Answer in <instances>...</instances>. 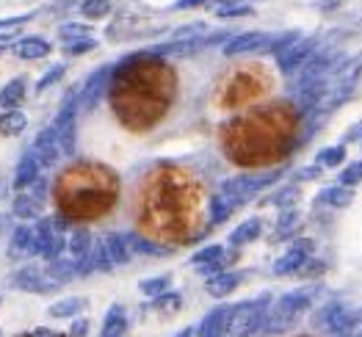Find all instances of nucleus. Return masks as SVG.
Instances as JSON below:
<instances>
[{"mask_svg":"<svg viewBox=\"0 0 362 337\" xmlns=\"http://www.w3.org/2000/svg\"><path fill=\"white\" fill-rule=\"evenodd\" d=\"M318 296V285H307L299 290H291L285 296H279L269 309V321H266V335H279L285 329H291L296 324V318L307 312Z\"/></svg>","mask_w":362,"mask_h":337,"instance_id":"f257e3e1","label":"nucleus"},{"mask_svg":"<svg viewBox=\"0 0 362 337\" xmlns=\"http://www.w3.org/2000/svg\"><path fill=\"white\" fill-rule=\"evenodd\" d=\"M269 309H272V299L269 296H257L255 302L235 305V315H233V324H230V335L233 337L266 335Z\"/></svg>","mask_w":362,"mask_h":337,"instance_id":"f03ea898","label":"nucleus"},{"mask_svg":"<svg viewBox=\"0 0 362 337\" xmlns=\"http://www.w3.org/2000/svg\"><path fill=\"white\" fill-rule=\"evenodd\" d=\"M64 249H66V224L59 215L42 218L36 224V254H42L50 263V260L61 257Z\"/></svg>","mask_w":362,"mask_h":337,"instance_id":"7ed1b4c3","label":"nucleus"},{"mask_svg":"<svg viewBox=\"0 0 362 337\" xmlns=\"http://www.w3.org/2000/svg\"><path fill=\"white\" fill-rule=\"evenodd\" d=\"M276 177H279V172H274V175H241V177L224 180L218 191H221L227 199H233L235 205H241L243 199H249V196L260 194L263 188H269V185L276 183Z\"/></svg>","mask_w":362,"mask_h":337,"instance_id":"20e7f679","label":"nucleus"},{"mask_svg":"<svg viewBox=\"0 0 362 337\" xmlns=\"http://www.w3.org/2000/svg\"><path fill=\"white\" fill-rule=\"evenodd\" d=\"M78 94L66 97L64 105H61L59 117L53 122V130H56V138H59L61 155H72L75 153V127H78Z\"/></svg>","mask_w":362,"mask_h":337,"instance_id":"39448f33","label":"nucleus"},{"mask_svg":"<svg viewBox=\"0 0 362 337\" xmlns=\"http://www.w3.org/2000/svg\"><path fill=\"white\" fill-rule=\"evenodd\" d=\"M318 50V39L315 36H296L293 42H288L282 50H276V64L285 75L296 72L313 53Z\"/></svg>","mask_w":362,"mask_h":337,"instance_id":"423d86ee","label":"nucleus"},{"mask_svg":"<svg viewBox=\"0 0 362 337\" xmlns=\"http://www.w3.org/2000/svg\"><path fill=\"white\" fill-rule=\"evenodd\" d=\"M11 285H14L17 290H28V293H50V290H59L61 279H56L50 271L20 268L17 274L11 276Z\"/></svg>","mask_w":362,"mask_h":337,"instance_id":"0eeeda50","label":"nucleus"},{"mask_svg":"<svg viewBox=\"0 0 362 337\" xmlns=\"http://www.w3.org/2000/svg\"><path fill=\"white\" fill-rule=\"evenodd\" d=\"M310 254H313V241L310 238H302L296 244L291 246L276 263H274V274L276 276H288V274H296L302 271L304 263H310Z\"/></svg>","mask_w":362,"mask_h":337,"instance_id":"6e6552de","label":"nucleus"},{"mask_svg":"<svg viewBox=\"0 0 362 337\" xmlns=\"http://www.w3.org/2000/svg\"><path fill=\"white\" fill-rule=\"evenodd\" d=\"M45 208V180L39 177L36 183H30L17 199H14V215L17 218H39Z\"/></svg>","mask_w":362,"mask_h":337,"instance_id":"1a4fd4ad","label":"nucleus"},{"mask_svg":"<svg viewBox=\"0 0 362 337\" xmlns=\"http://www.w3.org/2000/svg\"><path fill=\"white\" fill-rule=\"evenodd\" d=\"M235 254L230 252H224V246L213 244V246H205V249H199L194 257H191V266L199 271V274H218V271H227V260H233Z\"/></svg>","mask_w":362,"mask_h":337,"instance_id":"9d476101","label":"nucleus"},{"mask_svg":"<svg viewBox=\"0 0 362 337\" xmlns=\"http://www.w3.org/2000/svg\"><path fill=\"white\" fill-rule=\"evenodd\" d=\"M233 315H235V305L216 307V309H211V312L202 318V324H199L197 335L199 337H224L227 332H230Z\"/></svg>","mask_w":362,"mask_h":337,"instance_id":"9b49d317","label":"nucleus"},{"mask_svg":"<svg viewBox=\"0 0 362 337\" xmlns=\"http://www.w3.org/2000/svg\"><path fill=\"white\" fill-rule=\"evenodd\" d=\"M30 153L36 155V160L42 163V169H50V166L59 160V158H61V147H59V138H56V130H53V124H50V127H45V130L36 136V141H33Z\"/></svg>","mask_w":362,"mask_h":337,"instance_id":"f8f14e48","label":"nucleus"},{"mask_svg":"<svg viewBox=\"0 0 362 337\" xmlns=\"http://www.w3.org/2000/svg\"><path fill=\"white\" fill-rule=\"evenodd\" d=\"M100 244L105 249L111 266H124V263L136 254V235H117V232H111V235H105Z\"/></svg>","mask_w":362,"mask_h":337,"instance_id":"ddd939ff","label":"nucleus"},{"mask_svg":"<svg viewBox=\"0 0 362 337\" xmlns=\"http://www.w3.org/2000/svg\"><path fill=\"white\" fill-rule=\"evenodd\" d=\"M108 81H111V66H100L94 75H89V81H86L83 89L78 92V105H81V108H94L97 100H100V94H103V89L108 86Z\"/></svg>","mask_w":362,"mask_h":337,"instance_id":"4468645a","label":"nucleus"},{"mask_svg":"<svg viewBox=\"0 0 362 337\" xmlns=\"http://www.w3.org/2000/svg\"><path fill=\"white\" fill-rule=\"evenodd\" d=\"M269 42V33L263 31H249L238 33V36H230L224 42V56H241V53H252V50H263Z\"/></svg>","mask_w":362,"mask_h":337,"instance_id":"2eb2a0df","label":"nucleus"},{"mask_svg":"<svg viewBox=\"0 0 362 337\" xmlns=\"http://www.w3.org/2000/svg\"><path fill=\"white\" fill-rule=\"evenodd\" d=\"M243 276H246L243 271H218V274H211L208 282H205V290L213 299H224V296H230L241 285Z\"/></svg>","mask_w":362,"mask_h":337,"instance_id":"dca6fc26","label":"nucleus"},{"mask_svg":"<svg viewBox=\"0 0 362 337\" xmlns=\"http://www.w3.org/2000/svg\"><path fill=\"white\" fill-rule=\"evenodd\" d=\"M91 244H94V241H91V232L83 230V227H78V230H72V232L66 235V252H69V260L78 263V274H81V263L86 260Z\"/></svg>","mask_w":362,"mask_h":337,"instance_id":"f3484780","label":"nucleus"},{"mask_svg":"<svg viewBox=\"0 0 362 337\" xmlns=\"http://www.w3.org/2000/svg\"><path fill=\"white\" fill-rule=\"evenodd\" d=\"M50 42L47 39H42V36H25V39H20L17 45H14V53L23 59V61H36V59H45V56H50Z\"/></svg>","mask_w":362,"mask_h":337,"instance_id":"a211bd4d","label":"nucleus"},{"mask_svg":"<svg viewBox=\"0 0 362 337\" xmlns=\"http://www.w3.org/2000/svg\"><path fill=\"white\" fill-rule=\"evenodd\" d=\"M39 172H42V163L36 160V155L25 153L23 155V160L17 163V172H14V188L17 191H25L30 183H36L39 180Z\"/></svg>","mask_w":362,"mask_h":337,"instance_id":"6ab92c4d","label":"nucleus"},{"mask_svg":"<svg viewBox=\"0 0 362 337\" xmlns=\"http://www.w3.org/2000/svg\"><path fill=\"white\" fill-rule=\"evenodd\" d=\"M343 309H346V305H340V302L324 305L313 315V329H321V332H327V335H334V326H337Z\"/></svg>","mask_w":362,"mask_h":337,"instance_id":"aec40b11","label":"nucleus"},{"mask_svg":"<svg viewBox=\"0 0 362 337\" xmlns=\"http://www.w3.org/2000/svg\"><path fill=\"white\" fill-rule=\"evenodd\" d=\"M124 332H127V312L122 305H114L105 312L100 337H124Z\"/></svg>","mask_w":362,"mask_h":337,"instance_id":"412c9836","label":"nucleus"},{"mask_svg":"<svg viewBox=\"0 0 362 337\" xmlns=\"http://www.w3.org/2000/svg\"><path fill=\"white\" fill-rule=\"evenodd\" d=\"M11 252L14 254H23V257L36 254V227H30V224L17 227L14 235H11Z\"/></svg>","mask_w":362,"mask_h":337,"instance_id":"4be33fe9","label":"nucleus"},{"mask_svg":"<svg viewBox=\"0 0 362 337\" xmlns=\"http://www.w3.org/2000/svg\"><path fill=\"white\" fill-rule=\"evenodd\" d=\"M25 92H28L25 78H14V81H8V83L0 89V108H3V111H8V108H20V102L25 100Z\"/></svg>","mask_w":362,"mask_h":337,"instance_id":"5701e85b","label":"nucleus"},{"mask_svg":"<svg viewBox=\"0 0 362 337\" xmlns=\"http://www.w3.org/2000/svg\"><path fill=\"white\" fill-rule=\"evenodd\" d=\"M260 230H263V224H260V218H246L241 221L233 232H230V246H246L252 244V241H257L260 238Z\"/></svg>","mask_w":362,"mask_h":337,"instance_id":"b1692460","label":"nucleus"},{"mask_svg":"<svg viewBox=\"0 0 362 337\" xmlns=\"http://www.w3.org/2000/svg\"><path fill=\"white\" fill-rule=\"evenodd\" d=\"M25 127H28V117L23 111L8 108V111L0 114V136H8L11 138V136H20Z\"/></svg>","mask_w":362,"mask_h":337,"instance_id":"393cba45","label":"nucleus"},{"mask_svg":"<svg viewBox=\"0 0 362 337\" xmlns=\"http://www.w3.org/2000/svg\"><path fill=\"white\" fill-rule=\"evenodd\" d=\"M318 199H321L324 205H329V208H349V205H351V199H354V194H351V188H349V185L337 183V185L324 188Z\"/></svg>","mask_w":362,"mask_h":337,"instance_id":"a878e982","label":"nucleus"},{"mask_svg":"<svg viewBox=\"0 0 362 337\" xmlns=\"http://www.w3.org/2000/svg\"><path fill=\"white\" fill-rule=\"evenodd\" d=\"M208 211H211L213 224H221V221H227V218L233 215V211H235V202H233V199H227V196L218 191V194H213V196H211Z\"/></svg>","mask_w":362,"mask_h":337,"instance_id":"bb28decb","label":"nucleus"},{"mask_svg":"<svg viewBox=\"0 0 362 337\" xmlns=\"http://www.w3.org/2000/svg\"><path fill=\"white\" fill-rule=\"evenodd\" d=\"M86 299L83 296H69V299H61L50 307V318H75L78 312H83Z\"/></svg>","mask_w":362,"mask_h":337,"instance_id":"cd10ccee","label":"nucleus"},{"mask_svg":"<svg viewBox=\"0 0 362 337\" xmlns=\"http://www.w3.org/2000/svg\"><path fill=\"white\" fill-rule=\"evenodd\" d=\"M81 14L86 20H103L111 14V0H83L81 3Z\"/></svg>","mask_w":362,"mask_h":337,"instance_id":"c85d7f7f","label":"nucleus"},{"mask_svg":"<svg viewBox=\"0 0 362 337\" xmlns=\"http://www.w3.org/2000/svg\"><path fill=\"white\" fill-rule=\"evenodd\" d=\"M255 8L249 3H227V6H218L216 8V17L221 20H238V17H252Z\"/></svg>","mask_w":362,"mask_h":337,"instance_id":"c756f323","label":"nucleus"},{"mask_svg":"<svg viewBox=\"0 0 362 337\" xmlns=\"http://www.w3.org/2000/svg\"><path fill=\"white\" fill-rule=\"evenodd\" d=\"M343 160H346V147L343 144L340 147H327V150L318 153V166H324V169H337Z\"/></svg>","mask_w":362,"mask_h":337,"instance_id":"7c9ffc66","label":"nucleus"},{"mask_svg":"<svg viewBox=\"0 0 362 337\" xmlns=\"http://www.w3.org/2000/svg\"><path fill=\"white\" fill-rule=\"evenodd\" d=\"M169 282H172V276L169 274L144 279V282H141V293H144V296H150V299H155V296H160V293H166V290H169Z\"/></svg>","mask_w":362,"mask_h":337,"instance_id":"2f4dec72","label":"nucleus"},{"mask_svg":"<svg viewBox=\"0 0 362 337\" xmlns=\"http://www.w3.org/2000/svg\"><path fill=\"white\" fill-rule=\"evenodd\" d=\"M30 14H20V17H11V20H0V42H8V39H14L20 28H23V23H28Z\"/></svg>","mask_w":362,"mask_h":337,"instance_id":"473e14b6","label":"nucleus"},{"mask_svg":"<svg viewBox=\"0 0 362 337\" xmlns=\"http://www.w3.org/2000/svg\"><path fill=\"white\" fill-rule=\"evenodd\" d=\"M64 72H66V66H64V64H56L53 69H47V72H45V75L36 81V94L47 92L50 86H56L61 78H64Z\"/></svg>","mask_w":362,"mask_h":337,"instance_id":"72a5a7b5","label":"nucleus"},{"mask_svg":"<svg viewBox=\"0 0 362 337\" xmlns=\"http://www.w3.org/2000/svg\"><path fill=\"white\" fill-rule=\"evenodd\" d=\"M182 305V296L180 293H160V296H155V309L158 312H166V315H172V312H177V307Z\"/></svg>","mask_w":362,"mask_h":337,"instance_id":"f704fd0d","label":"nucleus"},{"mask_svg":"<svg viewBox=\"0 0 362 337\" xmlns=\"http://www.w3.org/2000/svg\"><path fill=\"white\" fill-rule=\"evenodd\" d=\"M59 36L64 42H72V39H83V36H91V28L83 25V23H64L59 28Z\"/></svg>","mask_w":362,"mask_h":337,"instance_id":"c9c22d12","label":"nucleus"},{"mask_svg":"<svg viewBox=\"0 0 362 337\" xmlns=\"http://www.w3.org/2000/svg\"><path fill=\"white\" fill-rule=\"evenodd\" d=\"M97 47V39H91V36H83V39H72V42H66V47H64V53L66 56H83V53H89Z\"/></svg>","mask_w":362,"mask_h":337,"instance_id":"e433bc0d","label":"nucleus"},{"mask_svg":"<svg viewBox=\"0 0 362 337\" xmlns=\"http://www.w3.org/2000/svg\"><path fill=\"white\" fill-rule=\"evenodd\" d=\"M299 224V211L296 208H285L282 215H279V224H276V232L279 235H288V232H293V227Z\"/></svg>","mask_w":362,"mask_h":337,"instance_id":"4c0bfd02","label":"nucleus"},{"mask_svg":"<svg viewBox=\"0 0 362 337\" xmlns=\"http://www.w3.org/2000/svg\"><path fill=\"white\" fill-rule=\"evenodd\" d=\"M296 194H299V188L296 185H288V188H282V191H276L272 199V205L276 208H293V199H296Z\"/></svg>","mask_w":362,"mask_h":337,"instance_id":"58836bf2","label":"nucleus"},{"mask_svg":"<svg viewBox=\"0 0 362 337\" xmlns=\"http://www.w3.org/2000/svg\"><path fill=\"white\" fill-rule=\"evenodd\" d=\"M340 183L349 185V188L362 183V160H357V163H349V166L340 172Z\"/></svg>","mask_w":362,"mask_h":337,"instance_id":"ea45409f","label":"nucleus"},{"mask_svg":"<svg viewBox=\"0 0 362 337\" xmlns=\"http://www.w3.org/2000/svg\"><path fill=\"white\" fill-rule=\"evenodd\" d=\"M321 169H324V166H318V163H313V166H304L302 172L296 175V180H299V183H307V180H315V177H321Z\"/></svg>","mask_w":362,"mask_h":337,"instance_id":"a19ab883","label":"nucleus"},{"mask_svg":"<svg viewBox=\"0 0 362 337\" xmlns=\"http://www.w3.org/2000/svg\"><path fill=\"white\" fill-rule=\"evenodd\" d=\"M136 252H147V254H166L169 249H163V246H152L147 241H141V238H136Z\"/></svg>","mask_w":362,"mask_h":337,"instance_id":"79ce46f5","label":"nucleus"},{"mask_svg":"<svg viewBox=\"0 0 362 337\" xmlns=\"http://www.w3.org/2000/svg\"><path fill=\"white\" fill-rule=\"evenodd\" d=\"M202 3H208V0H177V3H172V11H185V8H197V6H202Z\"/></svg>","mask_w":362,"mask_h":337,"instance_id":"37998d69","label":"nucleus"},{"mask_svg":"<svg viewBox=\"0 0 362 337\" xmlns=\"http://www.w3.org/2000/svg\"><path fill=\"white\" fill-rule=\"evenodd\" d=\"M86 332H89V321H75L69 329V337H86Z\"/></svg>","mask_w":362,"mask_h":337,"instance_id":"c03bdc74","label":"nucleus"},{"mask_svg":"<svg viewBox=\"0 0 362 337\" xmlns=\"http://www.w3.org/2000/svg\"><path fill=\"white\" fill-rule=\"evenodd\" d=\"M175 337H194V329H182V332H177Z\"/></svg>","mask_w":362,"mask_h":337,"instance_id":"a18cd8bd","label":"nucleus"},{"mask_svg":"<svg viewBox=\"0 0 362 337\" xmlns=\"http://www.w3.org/2000/svg\"><path fill=\"white\" fill-rule=\"evenodd\" d=\"M36 337H56V335H50V332H45V329H42V332H36Z\"/></svg>","mask_w":362,"mask_h":337,"instance_id":"49530a36","label":"nucleus"},{"mask_svg":"<svg viewBox=\"0 0 362 337\" xmlns=\"http://www.w3.org/2000/svg\"><path fill=\"white\" fill-rule=\"evenodd\" d=\"M351 337H362V326H360V332H354V335H351Z\"/></svg>","mask_w":362,"mask_h":337,"instance_id":"de8ad7c7","label":"nucleus"},{"mask_svg":"<svg viewBox=\"0 0 362 337\" xmlns=\"http://www.w3.org/2000/svg\"><path fill=\"white\" fill-rule=\"evenodd\" d=\"M0 50H3V47H0Z\"/></svg>","mask_w":362,"mask_h":337,"instance_id":"09e8293b","label":"nucleus"}]
</instances>
